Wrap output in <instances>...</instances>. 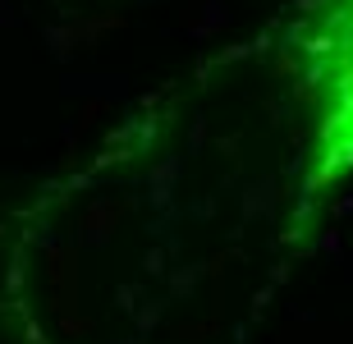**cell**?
I'll use <instances>...</instances> for the list:
<instances>
[{"label":"cell","instance_id":"cell-1","mask_svg":"<svg viewBox=\"0 0 353 344\" xmlns=\"http://www.w3.org/2000/svg\"><path fill=\"white\" fill-rule=\"evenodd\" d=\"M312 55V83L321 101V138L330 161H349L353 152V0H330V10L316 19V32L307 37Z\"/></svg>","mask_w":353,"mask_h":344}]
</instances>
